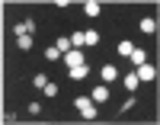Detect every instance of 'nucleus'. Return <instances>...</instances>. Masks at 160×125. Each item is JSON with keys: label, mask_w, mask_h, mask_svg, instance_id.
Instances as JSON below:
<instances>
[{"label": "nucleus", "mask_w": 160, "mask_h": 125, "mask_svg": "<svg viewBox=\"0 0 160 125\" xmlns=\"http://www.w3.org/2000/svg\"><path fill=\"white\" fill-rule=\"evenodd\" d=\"M74 106H77V112L83 119H96V100H93V96H77Z\"/></svg>", "instance_id": "1"}, {"label": "nucleus", "mask_w": 160, "mask_h": 125, "mask_svg": "<svg viewBox=\"0 0 160 125\" xmlns=\"http://www.w3.org/2000/svg\"><path fill=\"white\" fill-rule=\"evenodd\" d=\"M64 64H68V67L87 64V61H83V51H80V48H71V51H64Z\"/></svg>", "instance_id": "2"}, {"label": "nucleus", "mask_w": 160, "mask_h": 125, "mask_svg": "<svg viewBox=\"0 0 160 125\" xmlns=\"http://www.w3.org/2000/svg\"><path fill=\"white\" fill-rule=\"evenodd\" d=\"M99 77H102L106 83H109V80H118V67H115V64H102V67H99Z\"/></svg>", "instance_id": "3"}, {"label": "nucleus", "mask_w": 160, "mask_h": 125, "mask_svg": "<svg viewBox=\"0 0 160 125\" xmlns=\"http://www.w3.org/2000/svg\"><path fill=\"white\" fill-rule=\"evenodd\" d=\"M138 77H141V83H148V80H154V67L144 61V64H138Z\"/></svg>", "instance_id": "4"}, {"label": "nucleus", "mask_w": 160, "mask_h": 125, "mask_svg": "<svg viewBox=\"0 0 160 125\" xmlns=\"http://www.w3.org/2000/svg\"><path fill=\"white\" fill-rule=\"evenodd\" d=\"M87 74H90V67H87V64H77V67H71V71H68L71 80H83Z\"/></svg>", "instance_id": "5"}, {"label": "nucleus", "mask_w": 160, "mask_h": 125, "mask_svg": "<svg viewBox=\"0 0 160 125\" xmlns=\"http://www.w3.org/2000/svg\"><path fill=\"white\" fill-rule=\"evenodd\" d=\"M93 100H96V103H106V100H109V83H99V87L93 90Z\"/></svg>", "instance_id": "6"}, {"label": "nucleus", "mask_w": 160, "mask_h": 125, "mask_svg": "<svg viewBox=\"0 0 160 125\" xmlns=\"http://www.w3.org/2000/svg\"><path fill=\"white\" fill-rule=\"evenodd\" d=\"M32 29H35V23H32V19H22V23L13 26V32H16V35H26V32H32Z\"/></svg>", "instance_id": "7"}, {"label": "nucleus", "mask_w": 160, "mask_h": 125, "mask_svg": "<svg viewBox=\"0 0 160 125\" xmlns=\"http://www.w3.org/2000/svg\"><path fill=\"white\" fill-rule=\"evenodd\" d=\"M154 29H157V23H154L151 16H144V19H141V32H144V35H154Z\"/></svg>", "instance_id": "8"}, {"label": "nucleus", "mask_w": 160, "mask_h": 125, "mask_svg": "<svg viewBox=\"0 0 160 125\" xmlns=\"http://www.w3.org/2000/svg\"><path fill=\"white\" fill-rule=\"evenodd\" d=\"M45 58H48V61H58V58H64V51H61L58 45H48V48H45Z\"/></svg>", "instance_id": "9"}, {"label": "nucleus", "mask_w": 160, "mask_h": 125, "mask_svg": "<svg viewBox=\"0 0 160 125\" xmlns=\"http://www.w3.org/2000/svg\"><path fill=\"white\" fill-rule=\"evenodd\" d=\"M99 42V32L96 29H83V45H96Z\"/></svg>", "instance_id": "10"}, {"label": "nucleus", "mask_w": 160, "mask_h": 125, "mask_svg": "<svg viewBox=\"0 0 160 125\" xmlns=\"http://www.w3.org/2000/svg\"><path fill=\"white\" fill-rule=\"evenodd\" d=\"M118 55H122V58H131V55H135V45H131V42H118Z\"/></svg>", "instance_id": "11"}, {"label": "nucleus", "mask_w": 160, "mask_h": 125, "mask_svg": "<svg viewBox=\"0 0 160 125\" xmlns=\"http://www.w3.org/2000/svg\"><path fill=\"white\" fill-rule=\"evenodd\" d=\"M83 13H87V16H99V3H96V0H87V3H83Z\"/></svg>", "instance_id": "12"}, {"label": "nucleus", "mask_w": 160, "mask_h": 125, "mask_svg": "<svg viewBox=\"0 0 160 125\" xmlns=\"http://www.w3.org/2000/svg\"><path fill=\"white\" fill-rule=\"evenodd\" d=\"M125 87H128V90H138V87H141V77H138L135 71H131V74L125 77Z\"/></svg>", "instance_id": "13"}, {"label": "nucleus", "mask_w": 160, "mask_h": 125, "mask_svg": "<svg viewBox=\"0 0 160 125\" xmlns=\"http://www.w3.org/2000/svg\"><path fill=\"white\" fill-rule=\"evenodd\" d=\"M16 45L26 51V48H32V32H26V35H16Z\"/></svg>", "instance_id": "14"}, {"label": "nucleus", "mask_w": 160, "mask_h": 125, "mask_svg": "<svg viewBox=\"0 0 160 125\" xmlns=\"http://www.w3.org/2000/svg\"><path fill=\"white\" fill-rule=\"evenodd\" d=\"M144 58H148V55H144V48H138V45H135V55H131L128 61H135V64H144Z\"/></svg>", "instance_id": "15"}, {"label": "nucleus", "mask_w": 160, "mask_h": 125, "mask_svg": "<svg viewBox=\"0 0 160 125\" xmlns=\"http://www.w3.org/2000/svg\"><path fill=\"white\" fill-rule=\"evenodd\" d=\"M58 48H61V51H71V48H74V42H71L68 35H61V39H58Z\"/></svg>", "instance_id": "16"}, {"label": "nucleus", "mask_w": 160, "mask_h": 125, "mask_svg": "<svg viewBox=\"0 0 160 125\" xmlns=\"http://www.w3.org/2000/svg\"><path fill=\"white\" fill-rule=\"evenodd\" d=\"M32 83H35L38 90H45V87H48V77H45V74H35V80H32Z\"/></svg>", "instance_id": "17"}, {"label": "nucleus", "mask_w": 160, "mask_h": 125, "mask_svg": "<svg viewBox=\"0 0 160 125\" xmlns=\"http://www.w3.org/2000/svg\"><path fill=\"white\" fill-rule=\"evenodd\" d=\"M42 93H45V96H58V83H51V80H48V87H45Z\"/></svg>", "instance_id": "18"}, {"label": "nucleus", "mask_w": 160, "mask_h": 125, "mask_svg": "<svg viewBox=\"0 0 160 125\" xmlns=\"http://www.w3.org/2000/svg\"><path fill=\"white\" fill-rule=\"evenodd\" d=\"M71 42H74V48H80V45H83V32H74Z\"/></svg>", "instance_id": "19"}]
</instances>
